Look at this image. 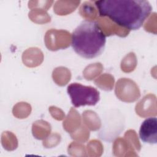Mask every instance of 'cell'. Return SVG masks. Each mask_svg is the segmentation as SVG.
<instances>
[{
  "label": "cell",
  "mask_w": 157,
  "mask_h": 157,
  "mask_svg": "<svg viewBox=\"0 0 157 157\" xmlns=\"http://www.w3.org/2000/svg\"><path fill=\"white\" fill-rule=\"evenodd\" d=\"M94 3L101 17H108L128 30L139 29L152 10L150 3L145 0H102Z\"/></svg>",
  "instance_id": "cell-1"
},
{
  "label": "cell",
  "mask_w": 157,
  "mask_h": 157,
  "mask_svg": "<svg viewBox=\"0 0 157 157\" xmlns=\"http://www.w3.org/2000/svg\"><path fill=\"white\" fill-rule=\"evenodd\" d=\"M106 43L105 35L97 22L85 20L73 31L71 45L74 52L82 58L92 59L103 52Z\"/></svg>",
  "instance_id": "cell-2"
},
{
  "label": "cell",
  "mask_w": 157,
  "mask_h": 157,
  "mask_svg": "<svg viewBox=\"0 0 157 157\" xmlns=\"http://www.w3.org/2000/svg\"><path fill=\"white\" fill-rule=\"evenodd\" d=\"M72 104L75 107L84 105H95L100 99L99 92L91 86L78 83L70 84L67 88Z\"/></svg>",
  "instance_id": "cell-3"
},
{
  "label": "cell",
  "mask_w": 157,
  "mask_h": 157,
  "mask_svg": "<svg viewBox=\"0 0 157 157\" xmlns=\"http://www.w3.org/2000/svg\"><path fill=\"white\" fill-rule=\"evenodd\" d=\"M115 93L120 99L125 102L134 101L140 96L138 87L128 79H120L117 82Z\"/></svg>",
  "instance_id": "cell-4"
},
{
  "label": "cell",
  "mask_w": 157,
  "mask_h": 157,
  "mask_svg": "<svg viewBox=\"0 0 157 157\" xmlns=\"http://www.w3.org/2000/svg\"><path fill=\"white\" fill-rule=\"evenodd\" d=\"M139 137L146 144H156L157 143V119L150 117L145 119L141 124L139 129Z\"/></svg>",
  "instance_id": "cell-5"
},
{
  "label": "cell",
  "mask_w": 157,
  "mask_h": 157,
  "mask_svg": "<svg viewBox=\"0 0 157 157\" xmlns=\"http://www.w3.org/2000/svg\"><path fill=\"white\" fill-rule=\"evenodd\" d=\"M80 4L78 1H57L55 3L53 7L54 11L56 13L59 14V13L64 9V8L71 7H77Z\"/></svg>",
  "instance_id": "cell-6"
}]
</instances>
